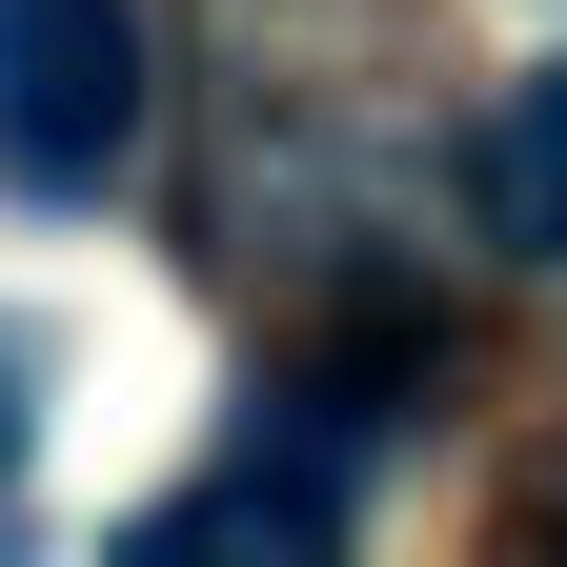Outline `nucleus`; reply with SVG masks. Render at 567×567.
I'll return each mask as SVG.
<instances>
[{
	"mask_svg": "<svg viewBox=\"0 0 567 567\" xmlns=\"http://www.w3.org/2000/svg\"><path fill=\"white\" fill-rule=\"evenodd\" d=\"M142 163V21L122 0H0V183L82 203Z\"/></svg>",
	"mask_w": 567,
	"mask_h": 567,
	"instance_id": "nucleus-1",
	"label": "nucleus"
},
{
	"mask_svg": "<svg viewBox=\"0 0 567 567\" xmlns=\"http://www.w3.org/2000/svg\"><path fill=\"white\" fill-rule=\"evenodd\" d=\"M21 446H41V365L0 344V486H21Z\"/></svg>",
	"mask_w": 567,
	"mask_h": 567,
	"instance_id": "nucleus-4",
	"label": "nucleus"
},
{
	"mask_svg": "<svg viewBox=\"0 0 567 567\" xmlns=\"http://www.w3.org/2000/svg\"><path fill=\"white\" fill-rule=\"evenodd\" d=\"M102 567H344V486L305 466V425H264L244 466H203V486H163Z\"/></svg>",
	"mask_w": 567,
	"mask_h": 567,
	"instance_id": "nucleus-2",
	"label": "nucleus"
},
{
	"mask_svg": "<svg viewBox=\"0 0 567 567\" xmlns=\"http://www.w3.org/2000/svg\"><path fill=\"white\" fill-rule=\"evenodd\" d=\"M486 224H507V244H567V61H527L507 122H486Z\"/></svg>",
	"mask_w": 567,
	"mask_h": 567,
	"instance_id": "nucleus-3",
	"label": "nucleus"
}]
</instances>
